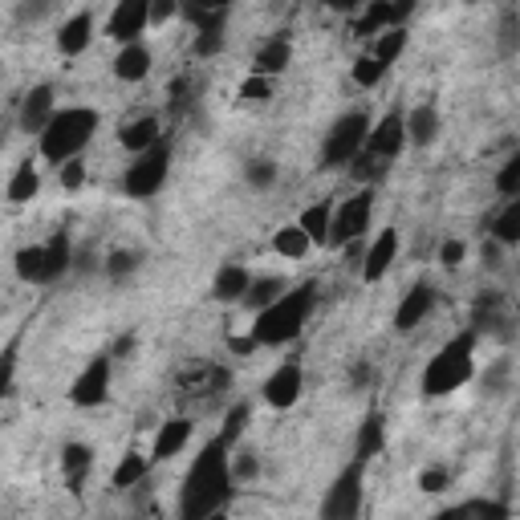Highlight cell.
I'll return each instance as SVG.
<instances>
[{"label": "cell", "instance_id": "9", "mask_svg": "<svg viewBox=\"0 0 520 520\" xmlns=\"http://www.w3.org/2000/svg\"><path fill=\"white\" fill-rule=\"evenodd\" d=\"M110 378H114V354H98L82 366V374L74 378L70 386V403L90 411V407H102L110 399Z\"/></svg>", "mask_w": 520, "mask_h": 520}, {"label": "cell", "instance_id": "4", "mask_svg": "<svg viewBox=\"0 0 520 520\" xmlns=\"http://www.w3.org/2000/svg\"><path fill=\"white\" fill-rule=\"evenodd\" d=\"M98 110L90 106H65V110H53V118L45 122V130L37 135V147H41V159L49 163H65V159H74L90 147L94 139V130H98Z\"/></svg>", "mask_w": 520, "mask_h": 520}, {"label": "cell", "instance_id": "32", "mask_svg": "<svg viewBox=\"0 0 520 520\" xmlns=\"http://www.w3.org/2000/svg\"><path fill=\"white\" fill-rule=\"evenodd\" d=\"M309 248H313V240L305 236L301 224H285V228H277V236H273V252L285 256V260H301Z\"/></svg>", "mask_w": 520, "mask_h": 520}, {"label": "cell", "instance_id": "18", "mask_svg": "<svg viewBox=\"0 0 520 520\" xmlns=\"http://www.w3.org/2000/svg\"><path fill=\"white\" fill-rule=\"evenodd\" d=\"M187 439H191V419H187V415L167 419V423L159 427L155 443H151V464H167V460H175V455L187 447Z\"/></svg>", "mask_w": 520, "mask_h": 520}, {"label": "cell", "instance_id": "30", "mask_svg": "<svg viewBox=\"0 0 520 520\" xmlns=\"http://www.w3.org/2000/svg\"><path fill=\"white\" fill-rule=\"evenodd\" d=\"M248 281H252V273L244 265H224L216 273V281H212V297L216 301H240L244 289H248Z\"/></svg>", "mask_w": 520, "mask_h": 520}, {"label": "cell", "instance_id": "26", "mask_svg": "<svg viewBox=\"0 0 520 520\" xmlns=\"http://www.w3.org/2000/svg\"><path fill=\"white\" fill-rule=\"evenodd\" d=\"M9 204H33L37 195H41V171L33 167V159H21L13 179H9Z\"/></svg>", "mask_w": 520, "mask_h": 520}, {"label": "cell", "instance_id": "52", "mask_svg": "<svg viewBox=\"0 0 520 520\" xmlns=\"http://www.w3.org/2000/svg\"><path fill=\"white\" fill-rule=\"evenodd\" d=\"M350 378H354V386H366V382H370V366H354Z\"/></svg>", "mask_w": 520, "mask_h": 520}, {"label": "cell", "instance_id": "6", "mask_svg": "<svg viewBox=\"0 0 520 520\" xmlns=\"http://www.w3.org/2000/svg\"><path fill=\"white\" fill-rule=\"evenodd\" d=\"M366 130H370V114L366 110H350L342 114L330 130H325V143H321V171H338L350 167V159L366 147Z\"/></svg>", "mask_w": 520, "mask_h": 520}, {"label": "cell", "instance_id": "37", "mask_svg": "<svg viewBox=\"0 0 520 520\" xmlns=\"http://www.w3.org/2000/svg\"><path fill=\"white\" fill-rule=\"evenodd\" d=\"M248 419H252V407L248 403H236L228 415H224V427H220V439L228 443V447H236L240 443V435L248 431Z\"/></svg>", "mask_w": 520, "mask_h": 520}, {"label": "cell", "instance_id": "40", "mask_svg": "<svg viewBox=\"0 0 520 520\" xmlns=\"http://www.w3.org/2000/svg\"><path fill=\"white\" fill-rule=\"evenodd\" d=\"M496 191L504 195H520V155H508L504 159V167H500V175H496Z\"/></svg>", "mask_w": 520, "mask_h": 520}, {"label": "cell", "instance_id": "24", "mask_svg": "<svg viewBox=\"0 0 520 520\" xmlns=\"http://www.w3.org/2000/svg\"><path fill=\"white\" fill-rule=\"evenodd\" d=\"M74 265V244H70V232L57 228L49 240H45V285L61 281Z\"/></svg>", "mask_w": 520, "mask_h": 520}, {"label": "cell", "instance_id": "35", "mask_svg": "<svg viewBox=\"0 0 520 520\" xmlns=\"http://www.w3.org/2000/svg\"><path fill=\"white\" fill-rule=\"evenodd\" d=\"M139 265H143V252H135V248H118V252H110L106 256V277L110 281H126V277H135L139 273Z\"/></svg>", "mask_w": 520, "mask_h": 520}, {"label": "cell", "instance_id": "11", "mask_svg": "<svg viewBox=\"0 0 520 520\" xmlns=\"http://www.w3.org/2000/svg\"><path fill=\"white\" fill-rule=\"evenodd\" d=\"M407 147V126H403V110H386L378 122H370L366 130V155L374 159H386V163H395L399 151Z\"/></svg>", "mask_w": 520, "mask_h": 520}, {"label": "cell", "instance_id": "31", "mask_svg": "<svg viewBox=\"0 0 520 520\" xmlns=\"http://www.w3.org/2000/svg\"><path fill=\"white\" fill-rule=\"evenodd\" d=\"M378 41H374V57L386 65V70H390V65H395L399 57H403V49H407V25H390V29H382V33H374Z\"/></svg>", "mask_w": 520, "mask_h": 520}, {"label": "cell", "instance_id": "44", "mask_svg": "<svg viewBox=\"0 0 520 520\" xmlns=\"http://www.w3.org/2000/svg\"><path fill=\"white\" fill-rule=\"evenodd\" d=\"M82 183H86V163H82L78 155L65 159V163H61V187H65V191H78Z\"/></svg>", "mask_w": 520, "mask_h": 520}, {"label": "cell", "instance_id": "38", "mask_svg": "<svg viewBox=\"0 0 520 520\" xmlns=\"http://www.w3.org/2000/svg\"><path fill=\"white\" fill-rule=\"evenodd\" d=\"M244 179H248L252 187L265 191V187L277 183V163H273V159H248V163H244Z\"/></svg>", "mask_w": 520, "mask_h": 520}, {"label": "cell", "instance_id": "34", "mask_svg": "<svg viewBox=\"0 0 520 520\" xmlns=\"http://www.w3.org/2000/svg\"><path fill=\"white\" fill-rule=\"evenodd\" d=\"M17 366H21V334H17L13 342L0 346V403L13 395V386H17Z\"/></svg>", "mask_w": 520, "mask_h": 520}, {"label": "cell", "instance_id": "20", "mask_svg": "<svg viewBox=\"0 0 520 520\" xmlns=\"http://www.w3.org/2000/svg\"><path fill=\"white\" fill-rule=\"evenodd\" d=\"M163 139V122L155 118V114H143V118H130V122H122L118 126V143L130 151V155H139V151H147V147H155Z\"/></svg>", "mask_w": 520, "mask_h": 520}, {"label": "cell", "instance_id": "12", "mask_svg": "<svg viewBox=\"0 0 520 520\" xmlns=\"http://www.w3.org/2000/svg\"><path fill=\"white\" fill-rule=\"evenodd\" d=\"M147 25H151V0H118L106 21V37L126 45V41H139Z\"/></svg>", "mask_w": 520, "mask_h": 520}, {"label": "cell", "instance_id": "41", "mask_svg": "<svg viewBox=\"0 0 520 520\" xmlns=\"http://www.w3.org/2000/svg\"><path fill=\"white\" fill-rule=\"evenodd\" d=\"M350 163H354V175H358V179H366V183L382 179V175H386V167H390L386 159H374V155H366V151H358Z\"/></svg>", "mask_w": 520, "mask_h": 520}, {"label": "cell", "instance_id": "46", "mask_svg": "<svg viewBox=\"0 0 520 520\" xmlns=\"http://www.w3.org/2000/svg\"><path fill=\"white\" fill-rule=\"evenodd\" d=\"M464 256H468V244H464V240H443V248H439V265H443V269H460Z\"/></svg>", "mask_w": 520, "mask_h": 520}, {"label": "cell", "instance_id": "14", "mask_svg": "<svg viewBox=\"0 0 520 520\" xmlns=\"http://www.w3.org/2000/svg\"><path fill=\"white\" fill-rule=\"evenodd\" d=\"M435 301H439V293H435V285H427V281H419V285H411L407 293H403V301H399V309H395V334H411V330H419V325L431 317V309H435Z\"/></svg>", "mask_w": 520, "mask_h": 520}, {"label": "cell", "instance_id": "28", "mask_svg": "<svg viewBox=\"0 0 520 520\" xmlns=\"http://www.w3.org/2000/svg\"><path fill=\"white\" fill-rule=\"evenodd\" d=\"M330 220H334V200H317V204H309L297 216V224L305 228V236L313 244H321V248H325V240H330Z\"/></svg>", "mask_w": 520, "mask_h": 520}, {"label": "cell", "instance_id": "39", "mask_svg": "<svg viewBox=\"0 0 520 520\" xmlns=\"http://www.w3.org/2000/svg\"><path fill=\"white\" fill-rule=\"evenodd\" d=\"M220 49H224V25H216V29H195V45H191L195 57H216Z\"/></svg>", "mask_w": 520, "mask_h": 520}, {"label": "cell", "instance_id": "42", "mask_svg": "<svg viewBox=\"0 0 520 520\" xmlns=\"http://www.w3.org/2000/svg\"><path fill=\"white\" fill-rule=\"evenodd\" d=\"M240 98H244V102H269V98H273V78L248 74L244 86H240Z\"/></svg>", "mask_w": 520, "mask_h": 520}, {"label": "cell", "instance_id": "21", "mask_svg": "<svg viewBox=\"0 0 520 520\" xmlns=\"http://www.w3.org/2000/svg\"><path fill=\"white\" fill-rule=\"evenodd\" d=\"M386 451V419H382V411L374 407L362 423H358V439H354V460H362V464H370V460H378V455Z\"/></svg>", "mask_w": 520, "mask_h": 520}, {"label": "cell", "instance_id": "15", "mask_svg": "<svg viewBox=\"0 0 520 520\" xmlns=\"http://www.w3.org/2000/svg\"><path fill=\"white\" fill-rule=\"evenodd\" d=\"M289 61H293L289 37H285V33L265 37V41L256 45V53H252V74H260V78H277V74L289 70Z\"/></svg>", "mask_w": 520, "mask_h": 520}, {"label": "cell", "instance_id": "8", "mask_svg": "<svg viewBox=\"0 0 520 520\" xmlns=\"http://www.w3.org/2000/svg\"><path fill=\"white\" fill-rule=\"evenodd\" d=\"M374 220V191L362 187L358 195H350L346 204H334V220H330V248H346L350 240H362L366 228Z\"/></svg>", "mask_w": 520, "mask_h": 520}, {"label": "cell", "instance_id": "48", "mask_svg": "<svg viewBox=\"0 0 520 520\" xmlns=\"http://www.w3.org/2000/svg\"><path fill=\"white\" fill-rule=\"evenodd\" d=\"M171 17H179V0H151V25H163Z\"/></svg>", "mask_w": 520, "mask_h": 520}, {"label": "cell", "instance_id": "16", "mask_svg": "<svg viewBox=\"0 0 520 520\" xmlns=\"http://www.w3.org/2000/svg\"><path fill=\"white\" fill-rule=\"evenodd\" d=\"M53 86H33L25 98H21V114H17V122H21V130H25V135H41V130H45V122L53 118Z\"/></svg>", "mask_w": 520, "mask_h": 520}, {"label": "cell", "instance_id": "19", "mask_svg": "<svg viewBox=\"0 0 520 520\" xmlns=\"http://www.w3.org/2000/svg\"><path fill=\"white\" fill-rule=\"evenodd\" d=\"M403 126H407V143L411 147H435V139H439V130H443V122H439V110L431 106V102H419L411 114H403Z\"/></svg>", "mask_w": 520, "mask_h": 520}, {"label": "cell", "instance_id": "33", "mask_svg": "<svg viewBox=\"0 0 520 520\" xmlns=\"http://www.w3.org/2000/svg\"><path fill=\"white\" fill-rule=\"evenodd\" d=\"M289 285H285V277H260V281H248V289H244V305L256 313V309H265L269 301H277L281 293H285Z\"/></svg>", "mask_w": 520, "mask_h": 520}, {"label": "cell", "instance_id": "1", "mask_svg": "<svg viewBox=\"0 0 520 520\" xmlns=\"http://www.w3.org/2000/svg\"><path fill=\"white\" fill-rule=\"evenodd\" d=\"M228 451L232 447L220 435L200 447V455H195V464L187 468L183 488H179V516L183 520H208L232 500L236 476L228 464Z\"/></svg>", "mask_w": 520, "mask_h": 520}, {"label": "cell", "instance_id": "53", "mask_svg": "<svg viewBox=\"0 0 520 520\" xmlns=\"http://www.w3.org/2000/svg\"><path fill=\"white\" fill-rule=\"evenodd\" d=\"M468 5H480V0H468Z\"/></svg>", "mask_w": 520, "mask_h": 520}, {"label": "cell", "instance_id": "50", "mask_svg": "<svg viewBox=\"0 0 520 520\" xmlns=\"http://www.w3.org/2000/svg\"><path fill=\"white\" fill-rule=\"evenodd\" d=\"M484 265H492V269L500 265V244H496V240H492V244H484Z\"/></svg>", "mask_w": 520, "mask_h": 520}, {"label": "cell", "instance_id": "17", "mask_svg": "<svg viewBox=\"0 0 520 520\" xmlns=\"http://www.w3.org/2000/svg\"><path fill=\"white\" fill-rule=\"evenodd\" d=\"M151 49L143 45V41H126L122 49H118V57H114V78L118 82H147L151 78Z\"/></svg>", "mask_w": 520, "mask_h": 520}, {"label": "cell", "instance_id": "13", "mask_svg": "<svg viewBox=\"0 0 520 520\" xmlns=\"http://www.w3.org/2000/svg\"><path fill=\"white\" fill-rule=\"evenodd\" d=\"M399 228H382L378 236H374V244L362 252V260H358V273H362V281L366 285H378L386 273H390V265L399 260Z\"/></svg>", "mask_w": 520, "mask_h": 520}, {"label": "cell", "instance_id": "29", "mask_svg": "<svg viewBox=\"0 0 520 520\" xmlns=\"http://www.w3.org/2000/svg\"><path fill=\"white\" fill-rule=\"evenodd\" d=\"M13 269L25 285H45V244H25L13 256Z\"/></svg>", "mask_w": 520, "mask_h": 520}, {"label": "cell", "instance_id": "22", "mask_svg": "<svg viewBox=\"0 0 520 520\" xmlns=\"http://www.w3.org/2000/svg\"><path fill=\"white\" fill-rule=\"evenodd\" d=\"M90 468H94V447H90V443H78V439H74V443L61 447V472H65V484H70L74 496L82 492Z\"/></svg>", "mask_w": 520, "mask_h": 520}, {"label": "cell", "instance_id": "2", "mask_svg": "<svg viewBox=\"0 0 520 520\" xmlns=\"http://www.w3.org/2000/svg\"><path fill=\"white\" fill-rule=\"evenodd\" d=\"M317 305V285L313 281H301L293 289H285L277 301H269L265 309H256V321H252V346H289Z\"/></svg>", "mask_w": 520, "mask_h": 520}, {"label": "cell", "instance_id": "45", "mask_svg": "<svg viewBox=\"0 0 520 520\" xmlns=\"http://www.w3.org/2000/svg\"><path fill=\"white\" fill-rule=\"evenodd\" d=\"M447 516H508V508L504 504H488V500H472V504L451 508Z\"/></svg>", "mask_w": 520, "mask_h": 520}, {"label": "cell", "instance_id": "7", "mask_svg": "<svg viewBox=\"0 0 520 520\" xmlns=\"http://www.w3.org/2000/svg\"><path fill=\"white\" fill-rule=\"evenodd\" d=\"M362 488H366V464H362V460H350V464L338 472L334 488L325 492L321 516H325V520H354V516L362 512Z\"/></svg>", "mask_w": 520, "mask_h": 520}, {"label": "cell", "instance_id": "43", "mask_svg": "<svg viewBox=\"0 0 520 520\" xmlns=\"http://www.w3.org/2000/svg\"><path fill=\"white\" fill-rule=\"evenodd\" d=\"M447 484H451L447 468H423V472H419V492H427V496L447 492Z\"/></svg>", "mask_w": 520, "mask_h": 520}, {"label": "cell", "instance_id": "5", "mask_svg": "<svg viewBox=\"0 0 520 520\" xmlns=\"http://www.w3.org/2000/svg\"><path fill=\"white\" fill-rule=\"evenodd\" d=\"M167 175H171V143L159 139L155 147L139 151L135 159L126 163V171H122V195H126V200H139L143 204V200H151V195L163 191Z\"/></svg>", "mask_w": 520, "mask_h": 520}, {"label": "cell", "instance_id": "54", "mask_svg": "<svg viewBox=\"0 0 520 520\" xmlns=\"http://www.w3.org/2000/svg\"><path fill=\"white\" fill-rule=\"evenodd\" d=\"M25 5H33V0H25Z\"/></svg>", "mask_w": 520, "mask_h": 520}, {"label": "cell", "instance_id": "51", "mask_svg": "<svg viewBox=\"0 0 520 520\" xmlns=\"http://www.w3.org/2000/svg\"><path fill=\"white\" fill-rule=\"evenodd\" d=\"M126 350H135V334H126V338H118V346H114L110 354L118 358V354H126Z\"/></svg>", "mask_w": 520, "mask_h": 520}, {"label": "cell", "instance_id": "3", "mask_svg": "<svg viewBox=\"0 0 520 520\" xmlns=\"http://www.w3.org/2000/svg\"><path fill=\"white\" fill-rule=\"evenodd\" d=\"M476 342H480L476 330H460L435 350V358L423 366V378H419V390L427 399H447V395H455V390H464L472 382V374H476Z\"/></svg>", "mask_w": 520, "mask_h": 520}, {"label": "cell", "instance_id": "25", "mask_svg": "<svg viewBox=\"0 0 520 520\" xmlns=\"http://www.w3.org/2000/svg\"><path fill=\"white\" fill-rule=\"evenodd\" d=\"M488 236H492L500 248H516V244H520V195H508L504 208L488 220Z\"/></svg>", "mask_w": 520, "mask_h": 520}, {"label": "cell", "instance_id": "10", "mask_svg": "<svg viewBox=\"0 0 520 520\" xmlns=\"http://www.w3.org/2000/svg\"><path fill=\"white\" fill-rule=\"evenodd\" d=\"M301 395H305V366H301L297 358L281 362V366L265 378V386H260V399H265L273 411H289V407H297Z\"/></svg>", "mask_w": 520, "mask_h": 520}, {"label": "cell", "instance_id": "27", "mask_svg": "<svg viewBox=\"0 0 520 520\" xmlns=\"http://www.w3.org/2000/svg\"><path fill=\"white\" fill-rule=\"evenodd\" d=\"M147 472H151V455H143V451H126L122 460H118V468L110 472V484L114 488H139L143 480H147Z\"/></svg>", "mask_w": 520, "mask_h": 520}, {"label": "cell", "instance_id": "47", "mask_svg": "<svg viewBox=\"0 0 520 520\" xmlns=\"http://www.w3.org/2000/svg\"><path fill=\"white\" fill-rule=\"evenodd\" d=\"M228 464H232V476H236V480H252V476H256V455H252V451H236V455L228 451Z\"/></svg>", "mask_w": 520, "mask_h": 520}, {"label": "cell", "instance_id": "36", "mask_svg": "<svg viewBox=\"0 0 520 520\" xmlns=\"http://www.w3.org/2000/svg\"><path fill=\"white\" fill-rule=\"evenodd\" d=\"M350 74H354V82H358L362 90H374V86L386 78V65H382L374 53H362V57L354 61V70H350Z\"/></svg>", "mask_w": 520, "mask_h": 520}, {"label": "cell", "instance_id": "23", "mask_svg": "<svg viewBox=\"0 0 520 520\" xmlns=\"http://www.w3.org/2000/svg\"><path fill=\"white\" fill-rule=\"evenodd\" d=\"M90 41H94V17H90V13H74L70 21L57 29V53H61V57H78V53H86Z\"/></svg>", "mask_w": 520, "mask_h": 520}, {"label": "cell", "instance_id": "49", "mask_svg": "<svg viewBox=\"0 0 520 520\" xmlns=\"http://www.w3.org/2000/svg\"><path fill=\"white\" fill-rule=\"evenodd\" d=\"M362 5H366V0H330V9H334V13H358Z\"/></svg>", "mask_w": 520, "mask_h": 520}]
</instances>
